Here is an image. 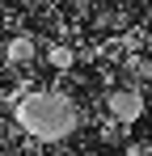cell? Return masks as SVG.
<instances>
[{
  "instance_id": "obj_6",
  "label": "cell",
  "mask_w": 152,
  "mask_h": 156,
  "mask_svg": "<svg viewBox=\"0 0 152 156\" xmlns=\"http://www.w3.org/2000/svg\"><path fill=\"white\" fill-rule=\"evenodd\" d=\"M101 139H106V144H114V139H118V127H114V122H110V127H101Z\"/></svg>"
},
{
  "instance_id": "obj_1",
  "label": "cell",
  "mask_w": 152,
  "mask_h": 156,
  "mask_svg": "<svg viewBox=\"0 0 152 156\" xmlns=\"http://www.w3.org/2000/svg\"><path fill=\"white\" fill-rule=\"evenodd\" d=\"M13 118H17V127L25 135H34L42 144H59V139H68L76 131L80 110L68 97H59V93H25L13 105Z\"/></svg>"
},
{
  "instance_id": "obj_7",
  "label": "cell",
  "mask_w": 152,
  "mask_h": 156,
  "mask_svg": "<svg viewBox=\"0 0 152 156\" xmlns=\"http://www.w3.org/2000/svg\"><path fill=\"white\" fill-rule=\"evenodd\" d=\"M0 34H4V9H0Z\"/></svg>"
},
{
  "instance_id": "obj_3",
  "label": "cell",
  "mask_w": 152,
  "mask_h": 156,
  "mask_svg": "<svg viewBox=\"0 0 152 156\" xmlns=\"http://www.w3.org/2000/svg\"><path fill=\"white\" fill-rule=\"evenodd\" d=\"M34 55H38V47H34L30 34H13L9 47H4V59H9V63H30Z\"/></svg>"
},
{
  "instance_id": "obj_2",
  "label": "cell",
  "mask_w": 152,
  "mask_h": 156,
  "mask_svg": "<svg viewBox=\"0 0 152 156\" xmlns=\"http://www.w3.org/2000/svg\"><path fill=\"white\" fill-rule=\"evenodd\" d=\"M106 110H110V118L114 122H135L139 114H144V93L139 89H110V97H106Z\"/></svg>"
},
{
  "instance_id": "obj_4",
  "label": "cell",
  "mask_w": 152,
  "mask_h": 156,
  "mask_svg": "<svg viewBox=\"0 0 152 156\" xmlns=\"http://www.w3.org/2000/svg\"><path fill=\"white\" fill-rule=\"evenodd\" d=\"M72 47H63V42H55V47H47V63L51 68H59V72H63V68H72Z\"/></svg>"
},
{
  "instance_id": "obj_5",
  "label": "cell",
  "mask_w": 152,
  "mask_h": 156,
  "mask_svg": "<svg viewBox=\"0 0 152 156\" xmlns=\"http://www.w3.org/2000/svg\"><path fill=\"white\" fill-rule=\"evenodd\" d=\"M127 72H131V76H152V63L144 55H127Z\"/></svg>"
}]
</instances>
